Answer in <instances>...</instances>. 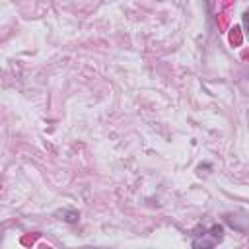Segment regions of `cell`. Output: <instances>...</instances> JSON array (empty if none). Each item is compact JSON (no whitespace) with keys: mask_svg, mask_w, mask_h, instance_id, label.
Listing matches in <instances>:
<instances>
[{"mask_svg":"<svg viewBox=\"0 0 249 249\" xmlns=\"http://www.w3.org/2000/svg\"><path fill=\"white\" fill-rule=\"evenodd\" d=\"M243 21H245V27H247V31H249V10L245 12V16H243Z\"/></svg>","mask_w":249,"mask_h":249,"instance_id":"cell-3","label":"cell"},{"mask_svg":"<svg viewBox=\"0 0 249 249\" xmlns=\"http://www.w3.org/2000/svg\"><path fill=\"white\" fill-rule=\"evenodd\" d=\"M206 235H208V237L195 239V241H193V247H212V245H216V243L222 241V237H224V228L216 224V226H212V228L206 231Z\"/></svg>","mask_w":249,"mask_h":249,"instance_id":"cell-1","label":"cell"},{"mask_svg":"<svg viewBox=\"0 0 249 249\" xmlns=\"http://www.w3.org/2000/svg\"><path fill=\"white\" fill-rule=\"evenodd\" d=\"M56 216L60 218V220H64V222H68V224H74V222H78V218H80V214L76 212V210H58L56 212Z\"/></svg>","mask_w":249,"mask_h":249,"instance_id":"cell-2","label":"cell"}]
</instances>
